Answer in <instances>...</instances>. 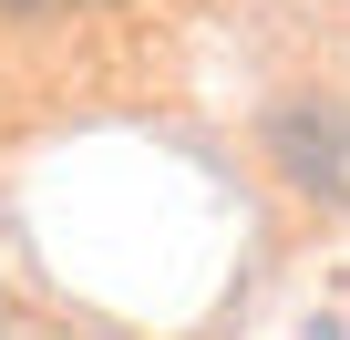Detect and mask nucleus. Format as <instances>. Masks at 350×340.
Here are the masks:
<instances>
[{"instance_id":"obj_1","label":"nucleus","mask_w":350,"mask_h":340,"mask_svg":"<svg viewBox=\"0 0 350 340\" xmlns=\"http://www.w3.org/2000/svg\"><path fill=\"white\" fill-rule=\"evenodd\" d=\"M268 134H278V155H288V176H309V186H319V165H329V196H350V124H329V114H319V134H309V114H278Z\"/></svg>"}]
</instances>
